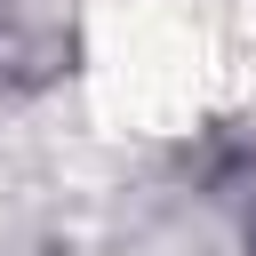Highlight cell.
I'll use <instances>...</instances> for the list:
<instances>
[{"label":"cell","mask_w":256,"mask_h":256,"mask_svg":"<svg viewBox=\"0 0 256 256\" xmlns=\"http://www.w3.org/2000/svg\"><path fill=\"white\" fill-rule=\"evenodd\" d=\"M248 64L256 48H240L200 0H120L88 48L96 104L136 136H176L208 120Z\"/></svg>","instance_id":"6da1fadb"}]
</instances>
